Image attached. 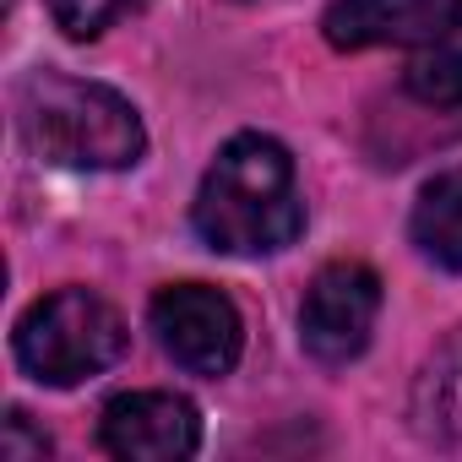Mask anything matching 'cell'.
I'll use <instances>...</instances> for the list:
<instances>
[{"instance_id":"cell-1","label":"cell","mask_w":462,"mask_h":462,"mask_svg":"<svg viewBox=\"0 0 462 462\" xmlns=\"http://www.w3.org/2000/svg\"><path fill=\"white\" fill-rule=\"evenodd\" d=\"M196 235L223 256H273L300 240L305 201L294 158L273 136H235L196 190Z\"/></svg>"},{"instance_id":"cell-2","label":"cell","mask_w":462,"mask_h":462,"mask_svg":"<svg viewBox=\"0 0 462 462\" xmlns=\"http://www.w3.org/2000/svg\"><path fill=\"white\" fill-rule=\"evenodd\" d=\"M28 136L60 169H125L147 147L131 98L60 71L28 82Z\"/></svg>"},{"instance_id":"cell-3","label":"cell","mask_w":462,"mask_h":462,"mask_svg":"<svg viewBox=\"0 0 462 462\" xmlns=\"http://www.w3.org/2000/svg\"><path fill=\"white\" fill-rule=\"evenodd\" d=\"M125 348V321L88 289H55L17 321V359L44 386H77L109 370Z\"/></svg>"},{"instance_id":"cell-4","label":"cell","mask_w":462,"mask_h":462,"mask_svg":"<svg viewBox=\"0 0 462 462\" xmlns=\"http://www.w3.org/2000/svg\"><path fill=\"white\" fill-rule=\"evenodd\" d=\"M152 332L163 354L190 375H228L240 365L245 327L228 294L207 283H174L152 300Z\"/></svg>"},{"instance_id":"cell-5","label":"cell","mask_w":462,"mask_h":462,"mask_svg":"<svg viewBox=\"0 0 462 462\" xmlns=\"http://www.w3.org/2000/svg\"><path fill=\"white\" fill-rule=\"evenodd\" d=\"M381 316V278L365 262H332L316 273L300 305V343L321 365H348L365 354Z\"/></svg>"},{"instance_id":"cell-6","label":"cell","mask_w":462,"mask_h":462,"mask_svg":"<svg viewBox=\"0 0 462 462\" xmlns=\"http://www.w3.org/2000/svg\"><path fill=\"white\" fill-rule=\"evenodd\" d=\"M98 440L125 462H180L201 446V413L174 392H120L98 419Z\"/></svg>"},{"instance_id":"cell-7","label":"cell","mask_w":462,"mask_h":462,"mask_svg":"<svg viewBox=\"0 0 462 462\" xmlns=\"http://www.w3.org/2000/svg\"><path fill=\"white\" fill-rule=\"evenodd\" d=\"M462 12V0H332L321 33L332 50H375V44H430L451 17Z\"/></svg>"},{"instance_id":"cell-8","label":"cell","mask_w":462,"mask_h":462,"mask_svg":"<svg viewBox=\"0 0 462 462\" xmlns=\"http://www.w3.org/2000/svg\"><path fill=\"white\" fill-rule=\"evenodd\" d=\"M413 245L435 267L462 273V169H446L419 190V201H413Z\"/></svg>"},{"instance_id":"cell-9","label":"cell","mask_w":462,"mask_h":462,"mask_svg":"<svg viewBox=\"0 0 462 462\" xmlns=\"http://www.w3.org/2000/svg\"><path fill=\"white\" fill-rule=\"evenodd\" d=\"M408 93L430 109H457L462 104V12L451 17V28H440L430 44L413 50Z\"/></svg>"},{"instance_id":"cell-10","label":"cell","mask_w":462,"mask_h":462,"mask_svg":"<svg viewBox=\"0 0 462 462\" xmlns=\"http://www.w3.org/2000/svg\"><path fill=\"white\" fill-rule=\"evenodd\" d=\"M136 6L142 0H50V17L66 39H98L109 23H120Z\"/></svg>"},{"instance_id":"cell-11","label":"cell","mask_w":462,"mask_h":462,"mask_svg":"<svg viewBox=\"0 0 462 462\" xmlns=\"http://www.w3.org/2000/svg\"><path fill=\"white\" fill-rule=\"evenodd\" d=\"M0 451L12 462H28V457H44L50 451V435H33L28 430V413H12L6 419V435H0Z\"/></svg>"}]
</instances>
